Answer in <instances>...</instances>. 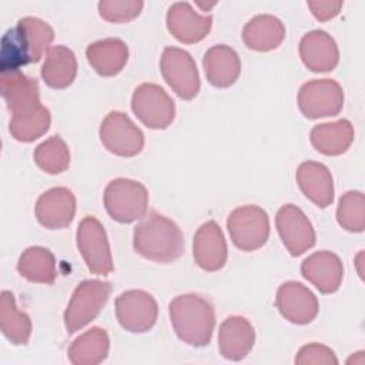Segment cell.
I'll list each match as a JSON object with an SVG mask.
<instances>
[{"mask_svg": "<svg viewBox=\"0 0 365 365\" xmlns=\"http://www.w3.org/2000/svg\"><path fill=\"white\" fill-rule=\"evenodd\" d=\"M1 96L11 114L10 133L17 141H34L48 130L51 117L40 103L36 78L20 71L1 74Z\"/></svg>", "mask_w": 365, "mask_h": 365, "instance_id": "obj_1", "label": "cell"}, {"mask_svg": "<svg viewBox=\"0 0 365 365\" xmlns=\"http://www.w3.org/2000/svg\"><path fill=\"white\" fill-rule=\"evenodd\" d=\"M54 40V30L37 17H23L1 37L0 71L16 73L30 63H37Z\"/></svg>", "mask_w": 365, "mask_h": 365, "instance_id": "obj_2", "label": "cell"}, {"mask_svg": "<svg viewBox=\"0 0 365 365\" xmlns=\"http://www.w3.org/2000/svg\"><path fill=\"white\" fill-rule=\"evenodd\" d=\"M133 247L145 259L168 264L184 254V235L174 221L150 211L134 228Z\"/></svg>", "mask_w": 365, "mask_h": 365, "instance_id": "obj_3", "label": "cell"}, {"mask_svg": "<svg viewBox=\"0 0 365 365\" xmlns=\"http://www.w3.org/2000/svg\"><path fill=\"white\" fill-rule=\"evenodd\" d=\"M170 319L177 336L188 345L205 346L210 344L215 315L212 305L197 294L175 297L168 305Z\"/></svg>", "mask_w": 365, "mask_h": 365, "instance_id": "obj_4", "label": "cell"}, {"mask_svg": "<svg viewBox=\"0 0 365 365\" xmlns=\"http://www.w3.org/2000/svg\"><path fill=\"white\" fill-rule=\"evenodd\" d=\"M103 198L108 215L121 224H130L147 212L148 191L141 182L130 178L111 180Z\"/></svg>", "mask_w": 365, "mask_h": 365, "instance_id": "obj_5", "label": "cell"}, {"mask_svg": "<svg viewBox=\"0 0 365 365\" xmlns=\"http://www.w3.org/2000/svg\"><path fill=\"white\" fill-rule=\"evenodd\" d=\"M111 292L110 282L87 279L77 285L64 312V324L68 334L90 324L106 305Z\"/></svg>", "mask_w": 365, "mask_h": 365, "instance_id": "obj_6", "label": "cell"}, {"mask_svg": "<svg viewBox=\"0 0 365 365\" xmlns=\"http://www.w3.org/2000/svg\"><path fill=\"white\" fill-rule=\"evenodd\" d=\"M227 228L237 248L247 252L255 251L269 237V218L267 211L258 205H242L230 214Z\"/></svg>", "mask_w": 365, "mask_h": 365, "instance_id": "obj_7", "label": "cell"}, {"mask_svg": "<svg viewBox=\"0 0 365 365\" xmlns=\"http://www.w3.org/2000/svg\"><path fill=\"white\" fill-rule=\"evenodd\" d=\"M131 110L148 128L164 130L175 117V104L167 91L154 83L138 86L131 97Z\"/></svg>", "mask_w": 365, "mask_h": 365, "instance_id": "obj_8", "label": "cell"}, {"mask_svg": "<svg viewBox=\"0 0 365 365\" xmlns=\"http://www.w3.org/2000/svg\"><path fill=\"white\" fill-rule=\"evenodd\" d=\"M77 247L93 274L108 275L114 269L107 234L96 217L86 215L80 221Z\"/></svg>", "mask_w": 365, "mask_h": 365, "instance_id": "obj_9", "label": "cell"}, {"mask_svg": "<svg viewBox=\"0 0 365 365\" xmlns=\"http://www.w3.org/2000/svg\"><path fill=\"white\" fill-rule=\"evenodd\" d=\"M165 83L182 100L194 98L200 91V76L191 54L178 47H165L160 60Z\"/></svg>", "mask_w": 365, "mask_h": 365, "instance_id": "obj_10", "label": "cell"}, {"mask_svg": "<svg viewBox=\"0 0 365 365\" xmlns=\"http://www.w3.org/2000/svg\"><path fill=\"white\" fill-rule=\"evenodd\" d=\"M100 140L113 154L120 157H134L144 147L143 131L121 111H111L100 125Z\"/></svg>", "mask_w": 365, "mask_h": 365, "instance_id": "obj_11", "label": "cell"}, {"mask_svg": "<svg viewBox=\"0 0 365 365\" xmlns=\"http://www.w3.org/2000/svg\"><path fill=\"white\" fill-rule=\"evenodd\" d=\"M298 107L307 118L336 115L344 107L342 87L329 78L311 80L299 88Z\"/></svg>", "mask_w": 365, "mask_h": 365, "instance_id": "obj_12", "label": "cell"}, {"mask_svg": "<svg viewBox=\"0 0 365 365\" xmlns=\"http://www.w3.org/2000/svg\"><path fill=\"white\" fill-rule=\"evenodd\" d=\"M115 315L128 332H145L157 321L158 307L154 297L143 289H128L115 298Z\"/></svg>", "mask_w": 365, "mask_h": 365, "instance_id": "obj_13", "label": "cell"}, {"mask_svg": "<svg viewBox=\"0 0 365 365\" xmlns=\"http://www.w3.org/2000/svg\"><path fill=\"white\" fill-rule=\"evenodd\" d=\"M275 225L282 244L292 257H298L314 247V227L307 215L294 204H285L278 210Z\"/></svg>", "mask_w": 365, "mask_h": 365, "instance_id": "obj_14", "label": "cell"}, {"mask_svg": "<svg viewBox=\"0 0 365 365\" xmlns=\"http://www.w3.org/2000/svg\"><path fill=\"white\" fill-rule=\"evenodd\" d=\"M275 304L285 319L298 325L314 321L319 309L314 292L297 281H288L279 285Z\"/></svg>", "mask_w": 365, "mask_h": 365, "instance_id": "obj_15", "label": "cell"}, {"mask_svg": "<svg viewBox=\"0 0 365 365\" xmlns=\"http://www.w3.org/2000/svg\"><path fill=\"white\" fill-rule=\"evenodd\" d=\"M192 257L197 265L208 272L218 271L225 265L227 242L215 221H207L197 230L192 241Z\"/></svg>", "mask_w": 365, "mask_h": 365, "instance_id": "obj_16", "label": "cell"}, {"mask_svg": "<svg viewBox=\"0 0 365 365\" xmlns=\"http://www.w3.org/2000/svg\"><path fill=\"white\" fill-rule=\"evenodd\" d=\"M74 214L76 197L66 187H57L43 192L36 202V217L48 230H60L70 225Z\"/></svg>", "mask_w": 365, "mask_h": 365, "instance_id": "obj_17", "label": "cell"}, {"mask_svg": "<svg viewBox=\"0 0 365 365\" xmlns=\"http://www.w3.org/2000/svg\"><path fill=\"white\" fill-rule=\"evenodd\" d=\"M212 16L195 13L187 1L174 3L167 13V27L181 43L192 44L201 41L211 30Z\"/></svg>", "mask_w": 365, "mask_h": 365, "instance_id": "obj_18", "label": "cell"}, {"mask_svg": "<svg viewBox=\"0 0 365 365\" xmlns=\"http://www.w3.org/2000/svg\"><path fill=\"white\" fill-rule=\"evenodd\" d=\"M301 272L322 294L338 291L344 278V267L339 257L329 251H318L305 258L301 264Z\"/></svg>", "mask_w": 365, "mask_h": 365, "instance_id": "obj_19", "label": "cell"}, {"mask_svg": "<svg viewBox=\"0 0 365 365\" xmlns=\"http://www.w3.org/2000/svg\"><path fill=\"white\" fill-rule=\"evenodd\" d=\"M302 63L315 73L331 71L339 61V51L335 40L324 30L307 33L299 43Z\"/></svg>", "mask_w": 365, "mask_h": 365, "instance_id": "obj_20", "label": "cell"}, {"mask_svg": "<svg viewBox=\"0 0 365 365\" xmlns=\"http://www.w3.org/2000/svg\"><path fill=\"white\" fill-rule=\"evenodd\" d=\"M255 331L244 317H230L220 325L218 345L225 359L241 361L252 349Z\"/></svg>", "mask_w": 365, "mask_h": 365, "instance_id": "obj_21", "label": "cell"}, {"mask_svg": "<svg viewBox=\"0 0 365 365\" xmlns=\"http://www.w3.org/2000/svg\"><path fill=\"white\" fill-rule=\"evenodd\" d=\"M202 66L208 83L218 88L232 86L241 73V61L237 51L225 44L208 48L204 54Z\"/></svg>", "mask_w": 365, "mask_h": 365, "instance_id": "obj_22", "label": "cell"}, {"mask_svg": "<svg viewBox=\"0 0 365 365\" xmlns=\"http://www.w3.org/2000/svg\"><path fill=\"white\" fill-rule=\"evenodd\" d=\"M304 195L315 205L325 208L334 200V182L329 170L315 161L302 163L295 174Z\"/></svg>", "mask_w": 365, "mask_h": 365, "instance_id": "obj_23", "label": "cell"}, {"mask_svg": "<svg viewBox=\"0 0 365 365\" xmlns=\"http://www.w3.org/2000/svg\"><path fill=\"white\" fill-rule=\"evenodd\" d=\"M90 66L103 77L117 76L128 60V47L120 38H104L91 43L86 50Z\"/></svg>", "mask_w": 365, "mask_h": 365, "instance_id": "obj_24", "label": "cell"}, {"mask_svg": "<svg viewBox=\"0 0 365 365\" xmlns=\"http://www.w3.org/2000/svg\"><path fill=\"white\" fill-rule=\"evenodd\" d=\"M285 37V27L279 19L271 14H259L251 19L242 30V40L247 47L257 51L277 48Z\"/></svg>", "mask_w": 365, "mask_h": 365, "instance_id": "obj_25", "label": "cell"}, {"mask_svg": "<svg viewBox=\"0 0 365 365\" xmlns=\"http://www.w3.org/2000/svg\"><path fill=\"white\" fill-rule=\"evenodd\" d=\"M311 143L317 151L325 155H339L345 153L354 141V127L349 120L317 124L311 130Z\"/></svg>", "mask_w": 365, "mask_h": 365, "instance_id": "obj_26", "label": "cell"}, {"mask_svg": "<svg viewBox=\"0 0 365 365\" xmlns=\"http://www.w3.org/2000/svg\"><path fill=\"white\" fill-rule=\"evenodd\" d=\"M77 74V60L74 53L66 46H53L46 53L41 67V77L51 88L68 87Z\"/></svg>", "mask_w": 365, "mask_h": 365, "instance_id": "obj_27", "label": "cell"}, {"mask_svg": "<svg viewBox=\"0 0 365 365\" xmlns=\"http://www.w3.org/2000/svg\"><path fill=\"white\" fill-rule=\"evenodd\" d=\"M110 341L106 329L94 327L80 335L68 348V359L76 365H94L107 358Z\"/></svg>", "mask_w": 365, "mask_h": 365, "instance_id": "obj_28", "label": "cell"}, {"mask_svg": "<svg viewBox=\"0 0 365 365\" xmlns=\"http://www.w3.org/2000/svg\"><path fill=\"white\" fill-rule=\"evenodd\" d=\"M17 269L21 277L38 284H53L57 277L56 258L44 247L27 248L19 258Z\"/></svg>", "mask_w": 365, "mask_h": 365, "instance_id": "obj_29", "label": "cell"}, {"mask_svg": "<svg viewBox=\"0 0 365 365\" xmlns=\"http://www.w3.org/2000/svg\"><path fill=\"white\" fill-rule=\"evenodd\" d=\"M0 328L3 335L14 345H26L31 335L30 317L17 309L14 295L10 291L1 292Z\"/></svg>", "mask_w": 365, "mask_h": 365, "instance_id": "obj_30", "label": "cell"}, {"mask_svg": "<svg viewBox=\"0 0 365 365\" xmlns=\"http://www.w3.org/2000/svg\"><path fill=\"white\" fill-rule=\"evenodd\" d=\"M36 164L47 174H60L70 165V151L60 135H53L37 145L34 151Z\"/></svg>", "mask_w": 365, "mask_h": 365, "instance_id": "obj_31", "label": "cell"}, {"mask_svg": "<svg viewBox=\"0 0 365 365\" xmlns=\"http://www.w3.org/2000/svg\"><path fill=\"white\" fill-rule=\"evenodd\" d=\"M364 194L361 191H348L339 200L336 208L338 224L351 232H361L365 227Z\"/></svg>", "mask_w": 365, "mask_h": 365, "instance_id": "obj_32", "label": "cell"}, {"mask_svg": "<svg viewBox=\"0 0 365 365\" xmlns=\"http://www.w3.org/2000/svg\"><path fill=\"white\" fill-rule=\"evenodd\" d=\"M143 1L131 0H103L98 3L100 16L113 23H125L137 17L143 9Z\"/></svg>", "mask_w": 365, "mask_h": 365, "instance_id": "obj_33", "label": "cell"}, {"mask_svg": "<svg viewBox=\"0 0 365 365\" xmlns=\"http://www.w3.org/2000/svg\"><path fill=\"white\" fill-rule=\"evenodd\" d=\"M295 364H338L334 351L321 344H309L299 349Z\"/></svg>", "mask_w": 365, "mask_h": 365, "instance_id": "obj_34", "label": "cell"}, {"mask_svg": "<svg viewBox=\"0 0 365 365\" xmlns=\"http://www.w3.org/2000/svg\"><path fill=\"white\" fill-rule=\"evenodd\" d=\"M307 6L317 20L327 21L339 13L344 1H307Z\"/></svg>", "mask_w": 365, "mask_h": 365, "instance_id": "obj_35", "label": "cell"}, {"mask_svg": "<svg viewBox=\"0 0 365 365\" xmlns=\"http://www.w3.org/2000/svg\"><path fill=\"white\" fill-rule=\"evenodd\" d=\"M197 6H198V7H201V9H204V10H210L211 7H214V6H215V3H210V4H202V3H197Z\"/></svg>", "mask_w": 365, "mask_h": 365, "instance_id": "obj_36", "label": "cell"}]
</instances>
